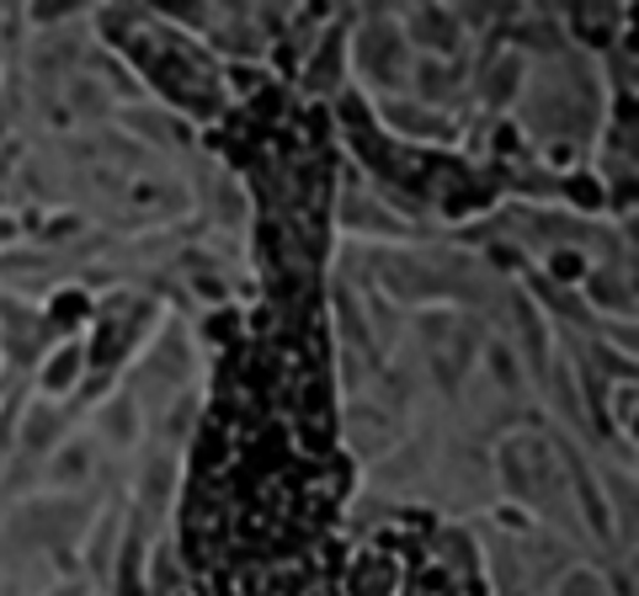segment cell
Instances as JSON below:
<instances>
[{"label":"cell","instance_id":"cell-1","mask_svg":"<svg viewBox=\"0 0 639 596\" xmlns=\"http://www.w3.org/2000/svg\"><path fill=\"white\" fill-rule=\"evenodd\" d=\"M565 596H597V586H592V581H581V586H571Z\"/></svg>","mask_w":639,"mask_h":596}]
</instances>
